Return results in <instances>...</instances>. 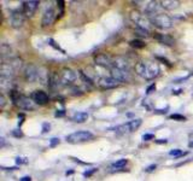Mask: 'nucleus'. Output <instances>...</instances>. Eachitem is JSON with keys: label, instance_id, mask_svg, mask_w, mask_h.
I'll list each match as a JSON object with an SVG mask.
<instances>
[{"label": "nucleus", "instance_id": "nucleus-1", "mask_svg": "<svg viewBox=\"0 0 193 181\" xmlns=\"http://www.w3.org/2000/svg\"><path fill=\"white\" fill-rule=\"evenodd\" d=\"M135 71L145 80H153L159 75L161 69L159 65L153 62H139L135 65Z\"/></svg>", "mask_w": 193, "mask_h": 181}, {"label": "nucleus", "instance_id": "nucleus-2", "mask_svg": "<svg viewBox=\"0 0 193 181\" xmlns=\"http://www.w3.org/2000/svg\"><path fill=\"white\" fill-rule=\"evenodd\" d=\"M24 79L28 82H35V81H42V82H45L46 79H47L48 81L46 71H41L40 68H37L36 65H33V64H28L24 68Z\"/></svg>", "mask_w": 193, "mask_h": 181}, {"label": "nucleus", "instance_id": "nucleus-3", "mask_svg": "<svg viewBox=\"0 0 193 181\" xmlns=\"http://www.w3.org/2000/svg\"><path fill=\"white\" fill-rule=\"evenodd\" d=\"M11 98L12 101L22 110H34L35 109V103L32 98L22 96L17 93V91H11Z\"/></svg>", "mask_w": 193, "mask_h": 181}, {"label": "nucleus", "instance_id": "nucleus-4", "mask_svg": "<svg viewBox=\"0 0 193 181\" xmlns=\"http://www.w3.org/2000/svg\"><path fill=\"white\" fill-rule=\"evenodd\" d=\"M150 21H151V23L152 25H155L156 28H159V29H170L171 27H173V19L169 17L168 15H165V13H157L155 16H152V17H150Z\"/></svg>", "mask_w": 193, "mask_h": 181}, {"label": "nucleus", "instance_id": "nucleus-5", "mask_svg": "<svg viewBox=\"0 0 193 181\" xmlns=\"http://www.w3.org/2000/svg\"><path fill=\"white\" fill-rule=\"evenodd\" d=\"M131 19L136 28H143L146 30H150V25L152 24L150 21V17H147L145 13H140V12H132Z\"/></svg>", "mask_w": 193, "mask_h": 181}, {"label": "nucleus", "instance_id": "nucleus-6", "mask_svg": "<svg viewBox=\"0 0 193 181\" xmlns=\"http://www.w3.org/2000/svg\"><path fill=\"white\" fill-rule=\"evenodd\" d=\"M92 138H93V134L88 131H77V132L71 133L70 135H68L66 141L70 144H79V143H84Z\"/></svg>", "mask_w": 193, "mask_h": 181}, {"label": "nucleus", "instance_id": "nucleus-7", "mask_svg": "<svg viewBox=\"0 0 193 181\" xmlns=\"http://www.w3.org/2000/svg\"><path fill=\"white\" fill-rule=\"evenodd\" d=\"M141 126V120L140 119H136V120H132L124 124H121V126H117L114 131L118 134H123V133H132L134 131H136L139 127Z\"/></svg>", "mask_w": 193, "mask_h": 181}, {"label": "nucleus", "instance_id": "nucleus-8", "mask_svg": "<svg viewBox=\"0 0 193 181\" xmlns=\"http://www.w3.org/2000/svg\"><path fill=\"white\" fill-rule=\"evenodd\" d=\"M24 21H25V16H24L23 12L18 11V10H15L10 13V17H9V22H10V25L15 29H18L21 28L24 24Z\"/></svg>", "mask_w": 193, "mask_h": 181}, {"label": "nucleus", "instance_id": "nucleus-9", "mask_svg": "<svg viewBox=\"0 0 193 181\" xmlns=\"http://www.w3.org/2000/svg\"><path fill=\"white\" fill-rule=\"evenodd\" d=\"M76 79H77V74L70 68H64L60 72V81H62V84L64 86L72 84L76 81Z\"/></svg>", "mask_w": 193, "mask_h": 181}, {"label": "nucleus", "instance_id": "nucleus-10", "mask_svg": "<svg viewBox=\"0 0 193 181\" xmlns=\"http://www.w3.org/2000/svg\"><path fill=\"white\" fill-rule=\"evenodd\" d=\"M144 6H143V10H144V13L148 17H152L157 13H159V10H161V4L159 1H153V0H150V1H145L143 2Z\"/></svg>", "mask_w": 193, "mask_h": 181}, {"label": "nucleus", "instance_id": "nucleus-11", "mask_svg": "<svg viewBox=\"0 0 193 181\" xmlns=\"http://www.w3.org/2000/svg\"><path fill=\"white\" fill-rule=\"evenodd\" d=\"M94 63L99 67H103V68H112L114 67V59L111 56H109L106 53H100V54H96L94 57Z\"/></svg>", "mask_w": 193, "mask_h": 181}, {"label": "nucleus", "instance_id": "nucleus-12", "mask_svg": "<svg viewBox=\"0 0 193 181\" xmlns=\"http://www.w3.org/2000/svg\"><path fill=\"white\" fill-rule=\"evenodd\" d=\"M111 76L115 77L116 80H118L120 82H127L131 80V71L127 70H122V69H117V68H111L110 69Z\"/></svg>", "mask_w": 193, "mask_h": 181}, {"label": "nucleus", "instance_id": "nucleus-13", "mask_svg": "<svg viewBox=\"0 0 193 181\" xmlns=\"http://www.w3.org/2000/svg\"><path fill=\"white\" fill-rule=\"evenodd\" d=\"M40 5V1L37 0H29L23 2V13L25 17H33L35 13L37 6Z\"/></svg>", "mask_w": 193, "mask_h": 181}, {"label": "nucleus", "instance_id": "nucleus-14", "mask_svg": "<svg viewBox=\"0 0 193 181\" xmlns=\"http://www.w3.org/2000/svg\"><path fill=\"white\" fill-rule=\"evenodd\" d=\"M98 84H99V86L101 88H104V89H111V88L118 87L121 82L118 80H116L115 77H112V76H108V77H101Z\"/></svg>", "mask_w": 193, "mask_h": 181}, {"label": "nucleus", "instance_id": "nucleus-15", "mask_svg": "<svg viewBox=\"0 0 193 181\" xmlns=\"http://www.w3.org/2000/svg\"><path fill=\"white\" fill-rule=\"evenodd\" d=\"M54 18H56V12L53 9H47L46 11L44 12L42 15V19H41V24L42 27H49L51 24L54 22Z\"/></svg>", "mask_w": 193, "mask_h": 181}, {"label": "nucleus", "instance_id": "nucleus-16", "mask_svg": "<svg viewBox=\"0 0 193 181\" xmlns=\"http://www.w3.org/2000/svg\"><path fill=\"white\" fill-rule=\"evenodd\" d=\"M114 68L131 71V63H129V60L126 59L124 57H117V58L114 59Z\"/></svg>", "mask_w": 193, "mask_h": 181}, {"label": "nucleus", "instance_id": "nucleus-17", "mask_svg": "<svg viewBox=\"0 0 193 181\" xmlns=\"http://www.w3.org/2000/svg\"><path fill=\"white\" fill-rule=\"evenodd\" d=\"M30 98L34 100V103H36V104H46L49 100V97L44 91H35Z\"/></svg>", "mask_w": 193, "mask_h": 181}, {"label": "nucleus", "instance_id": "nucleus-18", "mask_svg": "<svg viewBox=\"0 0 193 181\" xmlns=\"http://www.w3.org/2000/svg\"><path fill=\"white\" fill-rule=\"evenodd\" d=\"M155 39L159 44L165 45V46H173L175 44V39L173 36L168 35V34H155Z\"/></svg>", "mask_w": 193, "mask_h": 181}, {"label": "nucleus", "instance_id": "nucleus-19", "mask_svg": "<svg viewBox=\"0 0 193 181\" xmlns=\"http://www.w3.org/2000/svg\"><path fill=\"white\" fill-rule=\"evenodd\" d=\"M159 4L163 9L169 10V11L176 10L180 6V1H178V0H162V1H159Z\"/></svg>", "mask_w": 193, "mask_h": 181}, {"label": "nucleus", "instance_id": "nucleus-20", "mask_svg": "<svg viewBox=\"0 0 193 181\" xmlns=\"http://www.w3.org/2000/svg\"><path fill=\"white\" fill-rule=\"evenodd\" d=\"M48 86L51 89H57L62 86V81H60V76H58L57 74H51L48 76Z\"/></svg>", "mask_w": 193, "mask_h": 181}, {"label": "nucleus", "instance_id": "nucleus-21", "mask_svg": "<svg viewBox=\"0 0 193 181\" xmlns=\"http://www.w3.org/2000/svg\"><path fill=\"white\" fill-rule=\"evenodd\" d=\"M0 52H1V58L5 62V59H12V50L10 45H7L6 42H2L0 46Z\"/></svg>", "mask_w": 193, "mask_h": 181}, {"label": "nucleus", "instance_id": "nucleus-22", "mask_svg": "<svg viewBox=\"0 0 193 181\" xmlns=\"http://www.w3.org/2000/svg\"><path fill=\"white\" fill-rule=\"evenodd\" d=\"M88 119V114L84 112V111H80V112H76L74 116H72V121L76 122V123H84Z\"/></svg>", "mask_w": 193, "mask_h": 181}, {"label": "nucleus", "instance_id": "nucleus-23", "mask_svg": "<svg viewBox=\"0 0 193 181\" xmlns=\"http://www.w3.org/2000/svg\"><path fill=\"white\" fill-rule=\"evenodd\" d=\"M129 45L134 48H143V47H145V45H146V44H145L143 40L134 39V40H132V41H129Z\"/></svg>", "mask_w": 193, "mask_h": 181}, {"label": "nucleus", "instance_id": "nucleus-24", "mask_svg": "<svg viewBox=\"0 0 193 181\" xmlns=\"http://www.w3.org/2000/svg\"><path fill=\"white\" fill-rule=\"evenodd\" d=\"M127 159H124V158H122V159H118V161H116V162H114L112 164H111V168H116V169H120V168H123L126 164H127Z\"/></svg>", "mask_w": 193, "mask_h": 181}, {"label": "nucleus", "instance_id": "nucleus-25", "mask_svg": "<svg viewBox=\"0 0 193 181\" xmlns=\"http://www.w3.org/2000/svg\"><path fill=\"white\" fill-rule=\"evenodd\" d=\"M187 152H182V150L180 149H175V150H171V151H169V155L170 156H174V157H181L183 156V155H186Z\"/></svg>", "mask_w": 193, "mask_h": 181}, {"label": "nucleus", "instance_id": "nucleus-26", "mask_svg": "<svg viewBox=\"0 0 193 181\" xmlns=\"http://www.w3.org/2000/svg\"><path fill=\"white\" fill-rule=\"evenodd\" d=\"M135 33L138 35L145 36V37H147L150 35V30H146V29H143V28H136V27H135Z\"/></svg>", "mask_w": 193, "mask_h": 181}, {"label": "nucleus", "instance_id": "nucleus-27", "mask_svg": "<svg viewBox=\"0 0 193 181\" xmlns=\"http://www.w3.org/2000/svg\"><path fill=\"white\" fill-rule=\"evenodd\" d=\"M170 119L171 120H176V121H186V117L179 115V114H174V115H170Z\"/></svg>", "mask_w": 193, "mask_h": 181}, {"label": "nucleus", "instance_id": "nucleus-28", "mask_svg": "<svg viewBox=\"0 0 193 181\" xmlns=\"http://www.w3.org/2000/svg\"><path fill=\"white\" fill-rule=\"evenodd\" d=\"M153 138H155V135H153V134H145V135H143V140H145V141L152 140Z\"/></svg>", "mask_w": 193, "mask_h": 181}, {"label": "nucleus", "instance_id": "nucleus-29", "mask_svg": "<svg viewBox=\"0 0 193 181\" xmlns=\"http://www.w3.org/2000/svg\"><path fill=\"white\" fill-rule=\"evenodd\" d=\"M5 104H6L5 97H4V94L1 93V94H0V108H4V106H5Z\"/></svg>", "mask_w": 193, "mask_h": 181}, {"label": "nucleus", "instance_id": "nucleus-30", "mask_svg": "<svg viewBox=\"0 0 193 181\" xmlns=\"http://www.w3.org/2000/svg\"><path fill=\"white\" fill-rule=\"evenodd\" d=\"M156 89V84H151L150 87H147V89H146V93L147 94H150V93H152V91H155Z\"/></svg>", "mask_w": 193, "mask_h": 181}, {"label": "nucleus", "instance_id": "nucleus-31", "mask_svg": "<svg viewBox=\"0 0 193 181\" xmlns=\"http://www.w3.org/2000/svg\"><path fill=\"white\" fill-rule=\"evenodd\" d=\"M157 168V166L156 164H151V166H148L147 168L145 169V171H147V173H150V171H153L155 169Z\"/></svg>", "mask_w": 193, "mask_h": 181}, {"label": "nucleus", "instance_id": "nucleus-32", "mask_svg": "<svg viewBox=\"0 0 193 181\" xmlns=\"http://www.w3.org/2000/svg\"><path fill=\"white\" fill-rule=\"evenodd\" d=\"M64 115H65V111H64V110H59V111L56 112V117H62V116H64Z\"/></svg>", "mask_w": 193, "mask_h": 181}, {"label": "nucleus", "instance_id": "nucleus-33", "mask_svg": "<svg viewBox=\"0 0 193 181\" xmlns=\"http://www.w3.org/2000/svg\"><path fill=\"white\" fill-rule=\"evenodd\" d=\"M23 159H25V158H16V163L17 164H22V163H27V161H23Z\"/></svg>", "mask_w": 193, "mask_h": 181}, {"label": "nucleus", "instance_id": "nucleus-34", "mask_svg": "<svg viewBox=\"0 0 193 181\" xmlns=\"http://www.w3.org/2000/svg\"><path fill=\"white\" fill-rule=\"evenodd\" d=\"M57 144H59V139H56L54 138V139L51 140V146H56Z\"/></svg>", "mask_w": 193, "mask_h": 181}, {"label": "nucleus", "instance_id": "nucleus-35", "mask_svg": "<svg viewBox=\"0 0 193 181\" xmlns=\"http://www.w3.org/2000/svg\"><path fill=\"white\" fill-rule=\"evenodd\" d=\"M157 144H167L168 143V140L167 139H158V140H156Z\"/></svg>", "mask_w": 193, "mask_h": 181}, {"label": "nucleus", "instance_id": "nucleus-36", "mask_svg": "<svg viewBox=\"0 0 193 181\" xmlns=\"http://www.w3.org/2000/svg\"><path fill=\"white\" fill-rule=\"evenodd\" d=\"M12 134H13L15 136H17V138H18V136H23V133L21 132V131H18V132H12Z\"/></svg>", "mask_w": 193, "mask_h": 181}, {"label": "nucleus", "instance_id": "nucleus-37", "mask_svg": "<svg viewBox=\"0 0 193 181\" xmlns=\"http://www.w3.org/2000/svg\"><path fill=\"white\" fill-rule=\"evenodd\" d=\"M96 170V169H92L91 171H86L84 175V176H89V175H92V174H93V173H94Z\"/></svg>", "mask_w": 193, "mask_h": 181}, {"label": "nucleus", "instance_id": "nucleus-38", "mask_svg": "<svg viewBox=\"0 0 193 181\" xmlns=\"http://www.w3.org/2000/svg\"><path fill=\"white\" fill-rule=\"evenodd\" d=\"M21 181H32V179H30V176H24L21 179Z\"/></svg>", "mask_w": 193, "mask_h": 181}, {"label": "nucleus", "instance_id": "nucleus-39", "mask_svg": "<svg viewBox=\"0 0 193 181\" xmlns=\"http://www.w3.org/2000/svg\"><path fill=\"white\" fill-rule=\"evenodd\" d=\"M188 147H191V149L193 147V140H191V141L188 143Z\"/></svg>", "mask_w": 193, "mask_h": 181}]
</instances>
